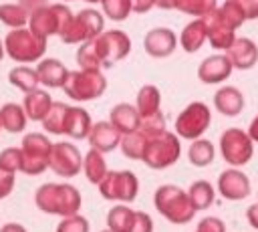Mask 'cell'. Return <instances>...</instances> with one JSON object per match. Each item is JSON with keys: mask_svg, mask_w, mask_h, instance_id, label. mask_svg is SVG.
<instances>
[{"mask_svg": "<svg viewBox=\"0 0 258 232\" xmlns=\"http://www.w3.org/2000/svg\"><path fill=\"white\" fill-rule=\"evenodd\" d=\"M34 204L40 212L52 214V216H73L79 214L83 198L81 192L71 184H42L34 194Z\"/></svg>", "mask_w": 258, "mask_h": 232, "instance_id": "1", "label": "cell"}, {"mask_svg": "<svg viewBox=\"0 0 258 232\" xmlns=\"http://www.w3.org/2000/svg\"><path fill=\"white\" fill-rule=\"evenodd\" d=\"M153 206L171 224H187L194 220V216L198 212L194 208L187 192L175 184L159 186L153 194Z\"/></svg>", "mask_w": 258, "mask_h": 232, "instance_id": "2", "label": "cell"}, {"mask_svg": "<svg viewBox=\"0 0 258 232\" xmlns=\"http://www.w3.org/2000/svg\"><path fill=\"white\" fill-rule=\"evenodd\" d=\"M4 50L14 63H38L46 52V38L34 34L28 26L12 28L4 38Z\"/></svg>", "mask_w": 258, "mask_h": 232, "instance_id": "3", "label": "cell"}, {"mask_svg": "<svg viewBox=\"0 0 258 232\" xmlns=\"http://www.w3.org/2000/svg\"><path fill=\"white\" fill-rule=\"evenodd\" d=\"M181 155V143L177 133L161 131L157 135L147 137V147L143 151L141 161L151 169H165L173 165Z\"/></svg>", "mask_w": 258, "mask_h": 232, "instance_id": "4", "label": "cell"}, {"mask_svg": "<svg viewBox=\"0 0 258 232\" xmlns=\"http://www.w3.org/2000/svg\"><path fill=\"white\" fill-rule=\"evenodd\" d=\"M60 89L73 101H81V103L93 101L107 91V79L101 71H89V69L69 71V77Z\"/></svg>", "mask_w": 258, "mask_h": 232, "instance_id": "5", "label": "cell"}, {"mask_svg": "<svg viewBox=\"0 0 258 232\" xmlns=\"http://www.w3.org/2000/svg\"><path fill=\"white\" fill-rule=\"evenodd\" d=\"M71 18H73V12H71V8L67 4H62V2L48 4V6H42V8L34 10V12H30L28 28L34 34H38V36L48 40V36H52V34L60 36V32L69 26Z\"/></svg>", "mask_w": 258, "mask_h": 232, "instance_id": "6", "label": "cell"}, {"mask_svg": "<svg viewBox=\"0 0 258 232\" xmlns=\"http://www.w3.org/2000/svg\"><path fill=\"white\" fill-rule=\"evenodd\" d=\"M105 30V18L95 8H85L79 14H73L69 26L60 32V40L64 44H83L87 40L97 38Z\"/></svg>", "mask_w": 258, "mask_h": 232, "instance_id": "7", "label": "cell"}, {"mask_svg": "<svg viewBox=\"0 0 258 232\" xmlns=\"http://www.w3.org/2000/svg\"><path fill=\"white\" fill-rule=\"evenodd\" d=\"M97 186L105 200L121 202V204L133 202L139 192V180L129 169H115V171L107 169V173L103 176V180Z\"/></svg>", "mask_w": 258, "mask_h": 232, "instance_id": "8", "label": "cell"}, {"mask_svg": "<svg viewBox=\"0 0 258 232\" xmlns=\"http://www.w3.org/2000/svg\"><path fill=\"white\" fill-rule=\"evenodd\" d=\"M50 147H52V141L44 133H26L20 145V151H22L20 171L26 176H40L44 169H48Z\"/></svg>", "mask_w": 258, "mask_h": 232, "instance_id": "9", "label": "cell"}, {"mask_svg": "<svg viewBox=\"0 0 258 232\" xmlns=\"http://www.w3.org/2000/svg\"><path fill=\"white\" fill-rule=\"evenodd\" d=\"M220 153L232 167L246 165L254 155V141L250 139L248 131L230 127L220 135Z\"/></svg>", "mask_w": 258, "mask_h": 232, "instance_id": "10", "label": "cell"}, {"mask_svg": "<svg viewBox=\"0 0 258 232\" xmlns=\"http://www.w3.org/2000/svg\"><path fill=\"white\" fill-rule=\"evenodd\" d=\"M210 123H212L210 107L206 103H202V101H194V103H189L177 115V119H175V133L181 139L194 141V139L202 137L208 131Z\"/></svg>", "mask_w": 258, "mask_h": 232, "instance_id": "11", "label": "cell"}, {"mask_svg": "<svg viewBox=\"0 0 258 232\" xmlns=\"http://www.w3.org/2000/svg\"><path fill=\"white\" fill-rule=\"evenodd\" d=\"M93 44L101 61V69L113 67L131 52V38L123 30H103L97 38H93Z\"/></svg>", "mask_w": 258, "mask_h": 232, "instance_id": "12", "label": "cell"}, {"mask_svg": "<svg viewBox=\"0 0 258 232\" xmlns=\"http://www.w3.org/2000/svg\"><path fill=\"white\" fill-rule=\"evenodd\" d=\"M48 167L60 178H75L83 169V155L75 143L69 141L52 143Z\"/></svg>", "mask_w": 258, "mask_h": 232, "instance_id": "13", "label": "cell"}, {"mask_svg": "<svg viewBox=\"0 0 258 232\" xmlns=\"http://www.w3.org/2000/svg\"><path fill=\"white\" fill-rule=\"evenodd\" d=\"M202 20L206 24V32H208V40H210L212 48H216V50H228L232 46V42L236 40V28H232L222 18V14H220L218 8H214Z\"/></svg>", "mask_w": 258, "mask_h": 232, "instance_id": "14", "label": "cell"}, {"mask_svg": "<svg viewBox=\"0 0 258 232\" xmlns=\"http://www.w3.org/2000/svg\"><path fill=\"white\" fill-rule=\"evenodd\" d=\"M218 192L224 200L240 202L250 196V180L244 171L230 167L218 176Z\"/></svg>", "mask_w": 258, "mask_h": 232, "instance_id": "15", "label": "cell"}, {"mask_svg": "<svg viewBox=\"0 0 258 232\" xmlns=\"http://www.w3.org/2000/svg\"><path fill=\"white\" fill-rule=\"evenodd\" d=\"M143 48L153 59H165V56L173 54V50L177 48V36L173 30H169L165 26L151 28L143 38Z\"/></svg>", "mask_w": 258, "mask_h": 232, "instance_id": "16", "label": "cell"}, {"mask_svg": "<svg viewBox=\"0 0 258 232\" xmlns=\"http://www.w3.org/2000/svg\"><path fill=\"white\" fill-rule=\"evenodd\" d=\"M232 63L228 54H212L206 56L198 67V79L206 85H218L232 75Z\"/></svg>", "mask_w": 258, "mask_h": 232, "instance_id": "17", "label": "cell"}, {"mask_svg": "<svg viewBox=\"0 0 258 232\" xmlns=\"http://www.w3.org/2000/svg\"><path fill=\"white\" fill-rule=\"evenodd\" d=\"M89 145L101 153H109L119 147L121 143V133L113 127L111 121H97L91 125V131L87 135Z\"/></svg>", "mask_w": 258, "mask_h": 232, "instance_id": "18", "label": "cell"}, {"mask_svg": "<svg viewBox=\"0 0 258 232\" xmlns=\"http://www.w3.org/2000/svg\"><path fill=\"white\" fill-rule=\"evenodd\" d=\"M230 63L234 69L238 71H248L258 63V46L254 40L246 38V36H236V40L232 42V46L226 50Z\"/></svg>", "mask_w": 258, "mask_h": 232, "instance_id": "19", "label": "cell"}, {"mask_svg": "<svg viewBox=\"0 0 258 232\" xmlns=\"http://www.w3.org/2000/svg\"><path fill=\"white\" fill-rule=\"evenodd\" d=\"M91 115L87 109L77 107V105H69L67 115H64V125H62V135L71 137V139H85L91 131Z\"/></svg>", "mask_w": 258, "mask_h": 232, "instance_id": "20", "label": "cell"}, {"mask_svg": "<svg viewBox=\"0 0 258 232\" xmlns=\"http://www.w3.org/2000/svg\"><path fill=\"white\" fill-rule=\"evenodd\" d=\"M40 85L48 89H60L69 77V69L58 59H40L36 65Z\"/></svg>", "mask_w": 258, "mask_h": 232, "instance_id": "21", "label": "cell"}, {"mask_svg": "<svg viewBox=\"0 0 258 232\" xmlns=\"http://www.w3.org/2000/svg\"><path fill=\"white\" fill-rule=\"evenodd\" d=\"M214 107L226 117H236L244 109V95L240 89H236L232 85L220 87L214 95Z\"/></svg>", "mask_w": 258, "mask_h": 232, "instance_id": "22", "label": "cell"}, {"mask_svg": "<svg viewBox=\"0 0 258 232\" xmlns=\"http://www.w3.org/2000/svg\"><path fill=\"white\" fill-rule=\"evenodd\" d=\"M109 121L113 123V127H115L121 135H125V133H131V131H135V129L139 127L141 115H139V111H137L135 105L117 103V105L111 109V113H109Z\"/></svg>", "mask_w": 258, "mask_h": 232, "instance_id": "23", "label": "cell"}, {"mask_svg": "<svg viewBox=\"0 0 258 232\" xmlns=\"http://www.w3.org/2000/svg\"><path fill=\"white\" fill-rule=\"evenodd\" d=\"M52 105V97L48 95V91L44 89H32L24 95V101H22V107H24V113L30 121H42L44 115L48 113Z\"/></svg>", "mask_w": 258, "mask_h": 232, "instance_id": "24", "label": "cell"}, {"mask_svg": "<svg viewBox=\"0 0 258 232\" xmlns=\"http://www.w3.org/2000/svg\"><path fill=\"white\" fill-rule=\"evenodd\" d=\"M206 40H208V32L202 18H194L191 22H187L179 34V46L189 54L198 52Z\"/></svg>", "mask_w": 258, "mask_h": 232, "instance_id": "25", "label": "cell"}, {"mask_svg": "<svg viewBox=\"0 0 258 232\" xmlns=\"http://www.w3.org/2000/svg\"><path fill=\"white\" fill-rule=\"evenodd\" d=\"M26 121H28V117H26L22 105H18V103H4L0 107V125L8 133H20V131H24Z\"/></svg>", "mask_w": 258, "mask_h": 232, "instance_id": "26", "label": "cell"}, {"mask_svg": "<svg viewBox=\"0 0 258 232\" xmlns=\"http://www.w3.org/2000/svg\"><path fill=\"white\" fill-rule=\"evenodd\" d=\"M135 107H137L141 117H147V115H153V113L161 111V93H159V89L155 85H143L137 93Z\"/></svg>", "mask_w": 258, "mask_h": 232, "instance_id": "27", "label": "cell"}, {"mask_svg": "<svg viewBox=\"0 0 258 232\" xmlns=\"http://www.w3.org/2000/svg\"><path fill=\"white\" fill-rule=\"evenodd\" d=\"M8 83L16 89H20L22 93H28L32 89H36L40 85V79H38V73L36 69L32 67H26V65H18L14 69H10L8 73Z\"/></svg>", "mask_w": 258, "mask_h": 232, "instance_id": "28", "label": "cell"}, {"mask_svg": "<svg viewBox=\"0 0 258 232\" xmlns=\"http://www.w3.org/2000/svg\"><path fill=\"white\" fill-rule=\"evenodd\" d=\"M214 155H216L214 143H212L210 139H202V137L194 139L191 145H189V149H187V159H189V163L196 165V167H206V165H210V163L214 161Z\"/></svg>", "mask_w": 258, "mask_h": 232, "instance_id": "29", "label": "cell"}, {"mask_svg": "<svg viewBox=\"0 0 258 232\" xmlns=\"http://www.w3.org/2000/svg\"><path fill=\"white\" fill-rule=\"evenodd\" d=\"M83 171L91 184H99L103 180V176L107 173V161H105L103 153L91 147L83 155Z\"/></svg>", "mask_w": 258, "mask_h": 232, "instance_id": "30", "label": "cell"}, {"mask_svg": "<svg viewBox=\"0 0 258 232\" xmlns=\"http://www.w3.org/2000/svg\"><path fill=\"white\" fill-rule=\"evenodd\" d=\"M119 147H121V151H123L125 157H129V159H141L143 157V151L147 147V135L137 127L135 131L121 135Z\"/></svg>", "mask_w": 258, "mask_h": 232, "instance_id": "31", "label": "cell"}, {"mask_svg": "<svg viewBox=\"0 0 258 232\" xmlns=\"http://www.w3.org/2000/svg\"><path fill=\"white\" fill-rule=\"evenodd\" d=\"M187 196H189V200H191L196 210H206V208H210L214 204L216 190H214V186L208 180H198V182H194L189 186Z\"/></svg>", "mask_w": 258, "mask_h": 232, "instance_id": "32", "label": "cell"}, {"mask_svg": "<svg viewBox=\"0 0 258 232\" xmlns=\"http://www.w3.org/2000/svg\"><path fill=\"white\" fill-rule=\"evenodd\" d=\"M133 216H135V210H131L129 206L125 204L113 206L107 212V228L113 232H129L133 224Z\"/></svg>", "mask_w": 258, "mask_h": 232, "instance_id": "33", "label": "cell"}, {"mask_svg": "<svg viewBox=\"0 0 258 232\" xmlns=\"http://www.w3.org/2000/svg\"><path fill=\"white\" fill-rule=\"evenodd\" d=\"M69 105L62 101H52L48 113L44 115V119L40 121L44 131L52 133V135H62V125H64V115H67Z\"/></svg>", "mask_w": 258, "mask_h": 232, "instance_id": "34", "label": "cell"}, {"mask_svg": "<svg viewBox=\"0 0 258 232\" xmlns=\"http://www.w3.org/2000/svg\"><path fill=\"white\" fill-rule=\"evenodd\" d=\"M28 12L16 2H8V4H0V22L8 28H22L28 24Z\"/></svg>", "mask_w": 258, "mask_h": 232, "instance_id": "35", "label": "cell"}, {"mask_svg": "<svg viewBox=\"0 0 258 232\" xmlns=\"http://www.w3.org/2000/svg\"><path fill=\"white\" fill-rule=\"evenodd\" d=\"M214 8H218V0H175V10L194 18H204Z\"/></svg>", "mask_w": 258, "mask_h": 232, "instance_id": "36", "label": "cell"}, {"mask_svg": "<svg viewBox=\"0 0 258 232\" xmlns=\"http://www.w3.org/2000/svg\"><path fill=\"white\" fill-rule=\"evenodd\" d=\"M99 4H101L103 14L113 22H123L133 12L131 0H101Z\"/></svg>", "mask_w": 258, "mask_h": 232, "instance_id": "37", "label": "cell"}, {"mask_svg": "<svg viewBox=\"0 0 258 232\" xmlns=\"http://www.w3.org/2000/svg\"><path fill=\"white\" fill-rule=\"evenodd\" d=\"M77 63H79V69H89V71H103L101 69V61L97 56V50H95V44L93 40H87L83 42L79 48H77V54H75Z\"/></svg>", "mask_w": 258, "mask_h": 232, "instance_id": "38", "label": "cell"}, {"mask_svg": "<svg viewBox=\"0 0 258 232\" xmlns=\"http://www.w3.org/2000/svg\"><path fill=\"white\" fill-rule=\"evenodd\" d=\"M218 10H220L222 18H224L232 28H240V26L246 22V16H244V12H242V8H240V4H238L236 0H226L222 6H218Z\"/></svg>", "mask_w": 258, "mask_h": 232, "instance_id": "39", "label": "cell"}, {"mask_svg": "<svg viewBox=\"0 0 258 232\" xmlns=\"http://www.w3.org/2000/svg\"><path fill=\"white\" fill-rule=\"evenodd\" d=\"M0 167L6 171H20L22 167V151L20 147H6L0 151Z\"/></svg>", "mask_w": 258, "mask_h": 232, "instance_id": "40", "label": "cell"}, {"mask_svg": "<svg viewBox=\"0 0 258 232\" xmlns=\"http://www.w3.org/2000/svg\"><path fill=\"white\" fill-rule=\"evenodd\" d=\"M91 230V224L85 216L81 214H73V216H64L58 226H56V232H89Z\"/></svg>", "mask_w": 258, "mask_h": 232, "instance_id": "41", "label": "cell"}, {"mask_svg": "<svg viewBox=\"0 0 258 232\" xmlns=\"http://www.w3.org/2000/svg\"><path fill=\"white\" fill-rule=\"evenodd\" d=\"M139 129L151 137V135H157L161 131H165V115L161 111L153 113V115H147V117H141V123H139Z\"/></svg>", "mask_w": 258, "mask_h": 232, "instance_id": "42", "label": "cell"}, {"mask_svg": "<svg viewBox=\"0 0 258 232\" xmlns=\"http://www.w3.org/2000/svg\"><path fill=\"white\" fill-rule=\"evenodd\" d=\"M129 232H153V220H151V216L147 212L135 210L133 224H131Z\"/></svg>", "mask_w": 258, "mask_h": 232, "instance_id": "43", "label": "cell"}, {"mask_svg": "<svg viewBox=\"0 0 258 232\" xmlns=\"http://www.w3.org/2000/svg\"><path fill=\"white\" fill-rule=\"evenodd\" d=\"M196 232H226V224L218 216H206L200 220Z\"/></svg>", "mask_w": 258, "mask_h": 232, "instance_id": "44", "label": "cell"}, {"mask_svg": "<svg viewBox=\"0 0 258 232\" xmlns=\"http://www.w3.org/2000/svg\"><path fill=\"white\" fill-rule=\"evenodd\" d=\"M14 184H16L14 173H12V171H6V169H2V167H0V200L8 198V196L12 194Z\"/></svg>", "mask_w": 258, "mask_h": 232, "instance_id": "45", "label": "cell"}, {"mask_svg": "<svg viewBox=\"0 0 258 232\" xmlns=\"http://www.w3.org/2000/svg\"><path fill=\"white\" fill-rule=\"evenodd\" d=\"M246 16V20H256L258 18V0H236Z\"/></svg>", "mask_w": 258, "mask_h": 232, "instance_id": "46", "label": "cell"}, {"mask_svg": "<svg viewBox=\"0 0 258 232\" xmlns=\"http://www.w3.org/2000/svg\"><path fill=\"white\" fill-rule=\"evenodd\" d=\"M18 4L30 14V12H34V10L42 8V6H48V0H18Z\"/></svg>", "mask_w": 258, "mask_h": 232, "instance_id": "47", "label": "cell"}, {"mask_svg": "<svg viewBox=\"0 0 258 232\" xmlns=\"http://www.w3.org/2000/svg\"><path fill=\"white\" fill-rule=\"evenodd\" d=\"M133 2V12L137 14H145L155 6V0H131Z\"/></svg>", "mask_w": 258, "mask_h": 232, "instance_id": "48", "label": "cell"}, {"mask_svg": "<svg viewBox=\"0 0 258 232\" xmlns=\"http://www.w3.org/2000/svg\"><path fill=\"white\" fill-rule=\"evenodd\" d=\"M246 218H248V224L258 230V202L252 204V206L246 210Z\"/></svg>", "mask_w": 258, "mask_h": 232, "instance_id": "49", "label": "cell"}, {"mask_svg": "<svg viewBox=\"0 0 258 232\" xmlns=\"http://www.w3.org/2000/svg\"><path fill=\"white\" fill-rule=\"evenodd\" d=\"M248 135H250V139L254 141V143H258V115L250 121V127H248Z\"/></svg>", "mask_w": 258, "mask_h": 232, "instance_id": "50", "label": "cell"}, {"mask_svg": "<svg viewBox=\"0 0 258 232\" xmlns=\"http://www.w3.org/2000/svg\"><path fill=\"white\" fill-rule=\"evenodd\" d=\"M0 232H26V228L22 224H16V222H8L0 228Z\"/></svg>", "mask_w": 258, "mask_h": 232, "instance_id": "51", "label": "cell"}, {"mask_svg": "<svg viewBox=\"0 0 258 232\" xmlns=\"http://www.w3.org/2000/svg\"><path fill=\"white\" fill-rule=\"evenodd\" d=\"M155 6L161 10H175V0H155Z\"/></svg>", "mask_w": 258, "mask_h": 232, "instance_id": "52", "label": "cell"}, {"mask_svg": "<svg viewBox=\"0 0 258 232\" xmlns=\"http://www.w3.org/2000/svg\"><path fill=\"white\" fill-rule=\"evenodd\" d=\"M4 54H6V50H4V40H0V61L4 59Z\"/></svg>", "mask_w": 258, "mask_h": 232, "instance_id": "53", "label": "cell"}, {"mask_svg": "<svg viewBox=\"0 0 258 232\" xmlns=\"http://www.w3.org/2000/svg\"><path fill=\"white\" fill-rule=\"evenodd\" d=\"M64 2H69V0H64ZM85 2H89V4H99L101 0H85Z\"/></svg>", "mask_w": 258, "mask_h": 232, "instance_id": "54", "label": "cell"}, {"mask_svg": "<svg viewBox=\"0 0 258 232\" xmlns=\"http://www.w3.org/2000/svg\"><path fill=\"white\" fill-rule=\"evenodd\" d=\"M101 232H113V230H109V228H107V230H101Z\"/></svg>", "mask_w": 258, "mask_h": 232, "instance_id": "55", "label": "cell"}, {"mask_svg": "<svg viewBox=\"0 0 258 232\" xmlns=\"http://www.w3.org/2000/svg\"><path fill=\"white\" fill-rule=\"evenodd\" d=\"M0 129H2V125H0Z\"/></svg>", "mask_w": 258, "mask_h": 232, "instance_id": "56", "label": "cell"}]
</instances>
